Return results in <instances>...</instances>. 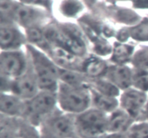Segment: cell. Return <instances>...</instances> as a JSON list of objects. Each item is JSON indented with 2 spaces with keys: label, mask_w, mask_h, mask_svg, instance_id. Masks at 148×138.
<instances>
[{
  "label": "cell",
  "mask_w": 148,
  "mask_h": 138,
  "mask_svg": "<svg viewBox=\"0 0 148 138\" xmlns=\"http://www.w3.org/2000/svg\"><path fill=\"white\" fill-rule=\"evenodd\" d=\"M75 116L53 113L40 124V135L56 138H79L75 127Z\"/></svg>",
  "instance_id": "277c9868"
},
{
  "label": "cell",
  "mask_w": 148,
  "mask_h": 138,
  "mask_svg": "<svg viewBox=\"0 0 148 138\" xmlns=\"http://www.w3.org/2000/svg\"><path fill=\"white\" fill-rule=\"evenodd\" d=\"M83 69L89 76L97 78L106 74L108 68L103 61L96 58H91L84 64Z\"/></svg>",
  "instance_id": "e0dca14e"
},
{
  "label": "cell",
  "mask_w": 148,
  "mask_h": 138,
  "mask_svg": "<svg viewBox=\"0 0 148 138\" xmlns=\"http://www.w3.org/2000/svg\"><path fill=\"white\" fill-rule=\"evenodd\" d=\"M13 12L14 18L18 22L24 24L31 23L36 17V12L34 10L25 6H17Z\"/></svg>",
  "instance_id": "ac0fdd59"
},
{
  "label": "cell",
  "mask_w": 148,
  "mask_h": 138,
  "mask_svg": "<svg viewBox=\"0 0 148 138\" xmlns=\"http://www.w3.org/2000/svg\"><path fill=\"white\" fill-rule=\"evenodd\" d=\"M53 46H51L49 52L53 60L59 65L64 67L71 68L77 65V55L64 48L53 43Z\"/></svg>",
  "instance_id": "9a60e30c"
},
{
  "label": "cell",
  "mask_w": 148,
  "mask_h": 138,
  "mask_svg": "<svg viewBox=\"0 0 148 138\" xmlns=\"http://www.w3.org/2000/svg\"><path fill=\"white\" fill-rule=\"evenodd\" d=\"M21 138H41V135L35 129V126L24 120L22 130Z\"/></svg>",
  "instance_id": "7402d4cb"
},
{
  "label": "cell",
  "mask_w": 148,
  "mask_h": 138,
  "mask_svg": "<svg viewBox=\"0 0 148 138\" xmlns=\"http://www.w3.org/2000/svg\"><path fill=\"white\" fill-rule=\"evenodd\" d=\"M143 1H146V2H148V0H143Z\"/></svg>",
  "instance_id": "cb8c5ba5"
},
{
  "label": "cell",
  "mask_w": 148,
  "mask_h": 138,
  "mask_svg": "<svg viewBox=\"0 0 148 138\" xmlns=\"http://www.w3.org/2000/svg\"><path fill=\"white\" fill-rule=\"evenodd\" d=\"M132 85L134 88L143 92L148 91V72L140 70L133 73Z\"/></svg>",
  "instance_id": "44dd1931"
},
{
  "label": "cell",
  "mask_w": 148,
  "mask_h": 138,
  "mask_svg": "<svg viewBox=\"0 0 148 138\" xmlns=\"http://www.w3.org/2000/svg\"><path fill=\"white\" fill-rule=\"evenodd\" d=\"M34 74L39 88L42 91L55 92L58 89L59 70L47 58L38 51L31 49Z\"/></svg>",
  "instance_id": "5b68a950"
},
{
  "label": "cell",
  "mask_w": 148,
  "mask_h": 138,
  "mask_svg": "<svg viewBox=\"0 0 148 138\" xmlns=\"http://www.w3.org/2000/svg\"><path fill=\"white\" fill-rule=\"evenodd\" d=\"M0 106L1 114L18 118L24 117L27 110V102L14 95L1 93Z\"/></svg>",
  "instance_id": "8fae6325"
},
{
  "label": "cell",
  "mask_w": 148,
  "mask_h": 138,
  "mask_svg": "<svg viewBox=\"0 0 148 138\" xmlns=\"http://www.w3.org/2000/svg\"><path fill=\"white\" fill-rule=\"evenodd\" d=\"M121 107L134 120L138 119L147 103L145 93L136 88L125 90L120 98Z\"/></svg>",
  "instance_id": "ba28073f"
},
{
  "label": "cell",
  "mask_w": 148,
  "mask_h": 138,
  "mask_svg": "<svg viewBox=\"0 0 148 138\" xmlns=\"http://www.w3.org/2000/svg\"><path fill=\"white\" fill-rule=\"evenodd\" d=\"M147 115H148V108H147Z\"/></svg>",
  "instance_id": "d4e9b609"
},
{
  "label": "cell",
  "mask_w": 148,
  "mask_h": 138,
  "mask_svg": "<svg viewBox=\"0 0 148 138\" xmlns=\"http://www.w3.org/2000/svg\"><path fill=\"white\" fill-rule=\"evenodd\" d=\"M58 102L57 94L55 92L42 91L36 96L27 101L25 121L33 126L40 124L53 114V108Z\"/></svg>",
  "instance_id": "3957f363"
},
{
  "label": "cell",
  "mask_w": 148,
  "mask_h": 138,
  "mask_svg": "<svg viewBox=\"0 0 148 138\" xmlns=\"http://www.w3.org/2000/svg\"><path fill=\"white\" fill-rule=\"evenodd\" d=\"M28 37L30 41L37 43L43 41V34L40 32V30L36 28H31L28 31Z\"/></svg>",
  "instance_id": "603a6c76"
},
{
  "label": "cell",
  "mask_w": 148,
  "mask_h": 138,
  "mask_svg": "<svg viewBox=\"0 0 148 138\" xmlns=\"http://www.w3.org/2000/svg\"><path fill=\"white\" fill-rule=\"evenodd\" d=\"M91 104L94 108L106 114H111L116 110L118 106V101L116 97L104 95L95 90L91 91Z\"/></svg>",
  "instance_id": "5bb4252c"
},
{
  "label": "cell",
  "mask_w": 148,
  "mask_h": 138,
  "mask_svg": "<svg viewBox=\"0 0 148 138\" xmlns=\"http://www.w3.org/2000/svg\"><path fill=\"white\" fill-rule=\"evenodd\" d=\"M105 75L108 81L120 89L127 90L132 85L133 72L125 66L111 67L107 69Z\"/></svg>",
  "instance_id": "7c38bea8"
},
{
  "label": "cell",
  "mask_w": 148,
  "mask_h": 138,
  "mask_svg": "<svg viewBox=\"0 0 148 138\" xmlns=\"http://www.w3.org/2000/svg\"><path fill=\"white\" fill-rule=\"evenodd\" d=\"M107 114L93 108L75 116V127L79 138H96L107 134Z\"/></svg>",
  "instance_id": "7a4b0ae2"
},
{
  "label": "cell",
  "mask_w": 148,
  "mask_h": 138,
  "mask_svg": "<svg viewBox=\"0 0 148 138\" xmlns=\"http://www.w3.org/2000/svg\"><path fill=\"white\" fill-rule=\"evenodd\" d=\"M58 102L66 114L78 115L89 109L91 92L82 85H74L62 82L58 87Z\"/></svg>",
  "instance_id": "6da1fadb"
},
{
  "label": "cell",
  "mask_w": 148,
  "mask_h": 138,
  "mask_svg": "<svg viewBox=\"0 0 148 138\" xmlns=\"http://www.w3.org/2000/svg\"><path fill=\"white\" fill-rule=\"evenodd\" d=\"M0 67L1 76L16 79L25 73L27 69L25 58L20 52L4 51L1 54Z\"/></svg>",
  "instance_id": "52a82bcc"
},
{
  "label": "cell",
  "mask_w": 148,
  "mask_h": 138,
  "mask_svg": "<svg viewBox=\"0 0 148 138\" xmlns=\"http://www.w3.org/2000/svg\"><path fill=\"white\" fill-rule=\"evenodd\" d=\"M136 122L135 120L122 108H117L108 117V134L126 135L132 126Z\"/></svg>",
  "instance_id": "30bf717a"
},
{
  "label": "cell",
  "mask_w": 148,
  "mask_h": 138,
  "mask_svg": "<svg viewBox=\"0 0 148 138\" xmlns=\"http://www.w3.org/2000/svg\"><path fill=\"white\" fill-rule=\"evenodd\" d=\"M12 92L14 95L23 100H30L36 96L39 88L34 72L25 73L16 78L10 85Z\"/></svg>",
  "instance_id": "9c48e42d"
},
{
  "label": "cell",
  "mask_w": 148,
  "mask_h": 138,
  "mask_svg": "<svg viewBox=\"0 0 148 138\" xmlns=\"http://www.w3.org/2000/svg\"><path fill=\"white\" fill-rule=\"evenodd\" d=\"M95 91L109 96L116 97L119 94V88L108 80H98L95 82Z\"/></svg>",
  "instance_id": "ffe728a7"
},
{
  "label": "cell",
  "mask_w": 148,
  "mask_h": 138,
  "mask_svg": "<svg viewBox=\"0 0 148 138\" xmlns=\"http://www.w3.org/2000/svg\"><path fill=\"white\" fill-rule=\"evenodd\" d=\"M24 120L1 114L0 138H21Z\"/></svg>",
  "instance_id": "4fadbf2b"
},
{
  "label": "cell",
  "mask_w": 148,
  "mask_h": 138,
  "mask_svg": "<svg viewBox=\"0 0 148 138\" xmlns=\"http://www.w3.org/2000/svg\"><path fill=\"white\" fill-rule=\"evenodd\" d=\"M46 37L52 43L59 45L75 55H82L85 53V44L81 40L79 35L75 29H64L62 30L50 28L46 32Z\"/></svg>",
  "instance_id": "8992f818"
},
{
  "label": "cell",
  "mask_w": 148,
  "mask_h": 138,
  "mask_svg": "<svg viewBox=\"0 0 148 138\" xmlns=\"http://www.w3.org/2000/svg\"><path fill=\"white\" fill-rule=\"evenodd\" d=\"M126 135L128 138H148V122H134Z\"/></svg>",
  "instance_id": "d6986e66"
},
{
  "label": "cell",
  "mask_w": 148,
  "mask_h": 138,
  "mask_svg": "<svg viewBox=\"0 0 148 138\" xmlns=\"http://www.w3.org/2000/svg\"><path fill=\"white\" fill-rule=\"evenodd\" d=\"M1 49H12L18 46L21 43V37L15 29L10 26L1 27Z\"/></svg>",
  "instance_id": "2e32d148"
}]
</instances>
